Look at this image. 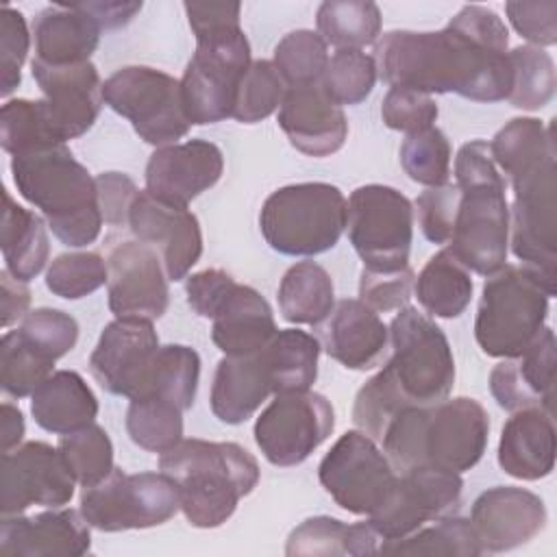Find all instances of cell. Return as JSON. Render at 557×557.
<instances>
[{
  "label": "cell",
  "instance_id": "cell-1",
  "mask_svg": "<svg viewBox=\"0 0 557 557\" xmlns=\"http://www.w3.org/2000/svg\"><path fill=\"white\" fill-rule=\"evenodd\" d=\"M507 48L505 22L487 7L466 4L442 30L385 33L374 61L389 87L498 102L507 100L513 81Z\"/></svg>",
  "mask_w": 557,
  "mask_h": 557
},
{
  "label": "cell",
  "instance_id": "cell-2",
  "mask_svg": "<svg viewBox=\"0 0 557 557\" xmlns=\"http://www.w3.org/2000/svg\"><path fill=\"white\" fill-rule=\"evenodd\" d=\"M196 37V52L181 78V98L191 124L205 126L233 117L235 96L250 59L239 26V2H183Z\"/></svg>",
  "mask_w": 557,
  "mask_h": 557
},
{
  "label": "cell",
  "instance_id": "cell-3",
  "mask_svg": "<svg viewBox=\"0 0 557 557\" xmlns=\"http://www.w3.org/2000/svg\"><path fill=\"white\" fill-rule=\"evenodd\" d=\"M490 437V416L474 398H444L433 405H407L387 424L381 444L394 470L418 466L448 472L474 468Z\"/></svg>",
  "mask_w": 557,
  "mask_h": 557
},
{
  "label": "cell",
  "instance_id": "cell-4",
  "mask_svg": "<svg viewBox=\"0 0 557 557\" xmlns=\"http://www.w3.org/2000/svg\"><path fill=\"white\" fill-rule=\"evenodd\" d=\"M457 211L448 250L481 276L498 272L509 252V207L505 178L498 172L490 141H466L455 157Z\"/></svg>",
  "mask_w": 557,
  "mask_h": 557
},
{
  "label": "cell",
  "instance_id": "cell-5",
  "mask_svg": "<svg viewBox=\"0 0 557 557\" xmlns=\"http://www.w3.org/2000/svg\"><path fill=\"white\" fill-rule=\"evenodd\" d=\"M178 487L181 511L196 529L222 527L261 476L257 459L235 442L181 440L159 457Z\"/></svg>",
  "mask_w": 557,
  "mask_h": 557
},
{
  "label": "cell",
  "instance_id": "cell-6",
  "mask_svg": "<svg viewBox=\"0 0 557 557\" xmlns=\"http://www.w3.org/2000/svg\"><path fill=\"white\" fill-rule=\"evenodd\" d=\"M11 174L20 196L41 211L61 244L81 248L98 239L104 218L96 178L65 144L11 157Z\"/></svg>",
  "mask_w": 557,
  "mask_h": 557
},
{
  "label": "cell",
  "instance_id": "cell-7",
  "mask_svg": "<svg viewBox=\"0 0 557 557\" xmlns=\"http://www.w3.org/2000/svg\"><path fill=\"white\" fill-rule=\"evenodd\" d=\"M553 296L537 272L505 263L485 278L481 289L474 320L479 348L496 359L524 352L544 331Z\"/></svg>",
  "mask_w": 557,
  "mask_h": 557
},
{
  "label": "cell",
  "instance_id": "cell-8",
  "mask_svg": "<svg viewBox=\"0 0 557 557\" xmlns=\"http://www.w3.org/2000/svg\"><path fill=\"white\" fill-rule=\"evenodd\" d=\"M265 244L289 257L331 250L346 228V198L331 183H294L272 191L259 213Z\"/></svg>",
  "mask_w": 557,
  "mask_h": 557
},
{
  "label": "cell",
  "instance_id": "cell-9",
  "mask_svg": "<svg viewBox=\"0 0 557 557\" xmlns=\"http://www.w3.org/2000/svg\"><path fill=\"white\" fill-rule=\"evenodd\" d=\"M185 294L194 313L213 322L211 339L228 357L261 352L278 331L270 302L226 270L207 268L191 274Z\"/></svg>",
  "mask_w": 557,
  "mask_h": 557
},
{
  "label": "cell",
  "instance_id": "cell-10",
  "mask_svg": "<svg viewBox=\"0 0 557 557\" xmlns=\"http://www.w3.org/2000/svg\"><path fill=\"white\" fill-rule=\"evenodd\" d=\"M387 368L411 405L448 398L455 385V357L444 331L416 307H403L389 322Z\"/></svg>",
  "mask_w": 557,
  "mask_h": 557
},
{
  "label": "cell",
  "instance_id": "cell-11",
  "mask_svg": "<svg viewBox=\"0 0 557 557\" xmlns=\"http://www.w3.org/2000/svg\"><path fill=\"white\" fill-rule=\"evenodd\" d=\"M178 509V487L165 472L126 474L113 468L107 479L81 492L83 518L104 533L159 527Z\"/></svg>",
  "mask_w": 557,
  "mask_h": 557
},
{
  "label": "cell",
  "instance_id": "cell-12",
  "mask_svg": "<svg viewBox=\"0 0 557 557\" xmlns=\"http://www.w3.org/2000/svg\"><path fill=\"white\" fill-rule=\"evenodd\" d=\"M109 109L126 117L150 146L178 144L191 128L181 98V81L148 65H126L102 83Z\"/></svg>",
  "mask_w": 557,
  "mask_h": 557
},
{
  "label": "cell",
  "instance_id": "cell-13",
  "mask_svg": "<svg viewBox=\"0 0 557 557\" xmlns=\"http://www.w3.org/2000/svg\"><path fill=\"white\" fill-rule=\"evenodd\" d=\"M348 239L363 268L392 272L409 265L413 205L387 185H361L346 200Z\"/></svg>",
  "mask_w": 557,
  "mask_h": 557
},
{
  "label": "cell",
  "instance_id": "cell-14",
  "mask_svg": "<svg viewBox=\"0 0 557 557\" xmlns=\"http://www.w3.org/2000/svg\"><path fill=\"white\" fill-rule=\"evenodd\" d=\"M513 207L509 209V244L520 265L540 274L555 294L557 265V163L555 157L509 178Z\"/></svg>",
  "mask_w": 557,
  "mask_h": 557
},
{
  "label": "cell",
  "instance_id": "cell-15",
  "mask_svg": "<svg viewBox=\"0 0 557 557\" xmlns=\"http://www.w3.org/2000/svg\"><path fill=\"white\" fill-rule=\"evenodd\" d=\"M335 429V411L318 392L274 394L255 422V442L272 466L302 463Z\"/></svg>",
  "mask_w": 557,
  "mask_h": 557
},
{
  "label": "cell",
  "instance_id": "cell-16",
  "mask_svg": "<svg viewBox=\"0 0 557 557\" xmlns=\"http://www.w3.org/2000/svg\"><path fill=\"white\" fill-rule=\"evenodd\" d=\"M318 479L337 507L370 516L396 483L394 466L363 431H346L318 466Z\"/></svg>",
  "mask_w": 557,
  "mask_h": 557
},
{
  "label": "cell",
  "instance_id": "cell-17",
  "mask_svg": "<svg viewBox=\"0 0 557 557\" xmlns=\"http://www.w3.org/2000/svg\"><path fill=\"white\" fill-rule=\"evenodd\" d=\"M463 481L457 472L418 466L400 472L387 498L368 516L381 544L403 540L422 524L448 516L461 498ZM381 548V546H379Z\"/></svg>",
  "mask_w": 557,
  "mask_h": 557
},
{
  "label": "cell",
  "instance_id": "cell-18",
  "mask_svg": "<svg viewBox=\"0 0 557 557\" xmlns=\"http://www.w3.org/2000/svg\"><path fill=\"white\" fill-rule=\"evenodd\" d=\"M74 483L59 448L46 442H24L2 453L0 511L13 516L30 505L65 507L74 496Z\"/></svg>",
  "mask_w": 557,
  "mask_h": 557
},
{
  "label": "cell",
  "instance_id": "cell-19",
  "mask_svg": "<svg viewBox=\"0 0 557 557\" xmlns=\"http://www.w3.org/2000/svg\"><path fill=\"white\" fill-rule=\"evenodd\" d=\"M157 350L159 335L150 320L115 318L89 355V372L104 392L131 400L141 394Z\"/></svg>",
  "mask_w": 557,
  "mask_h": 557
},
{
  "label": "cell",
  "instance_id": "cell-20",
  "mask_svg": "<svg viewBox=\"0 0 557 557\" xmlns=\"http://www.w3.org/2000/svg\"><path fill=\"white\" fill-rule=\"evenodd\" d=\"M107 296L115 318L159 320L170 305L168 274L159 252L137 239L120 242L107 257Z\"/></svg>",
  "mask_w": 557,
  "mask_h": 557
},
{
  "label": "cell",
  "instance_id": "cell-21",
  "mask_svg": "<svg viewBox=\"0 0 557 557\" xmlns=\"http://www.w3.org/2000/svg\"><path fill=\"white\" fill-rule=\"evenodd\" d=\"M137 242L152 246L165 268L168 281H183L202 255V231L187 207H176L137 191L126 220Z\"/></svg>",
  "mask_w": 557,
  "mask_h": 557
},
{
  "label": "cell",
  "instance_id": "cell-22",
  "mask_svg": "<svg viewBox=\"0 0 557 557\" xmlns=\"http://www.w3.org/2000/svg\"><path fill=\"white\" fill-rule=\"evenodd\" d=\"M33 78L44 91L46 111L52 131L61 144L85 135L98 120L102 98V81L91 61L74 65H48L30 61Z\"/></svg>",
  "mask_w": 557,
  "mask_h": 557
},
{
  "label": "cell",
  "instance_id": "cell-23",
  "mask_svg": "<svg viewBox=\"0 0 557 557\" xmlns=\"http://www.w3.org/2000/svg\"><path fill=\"white\" fill-rule=\"evenodd\" d=\"M224 172L222 150L207 139H187L157 148L146 163V191L154 198L187 207L211 189Z\"/></svg>",
  "mask_w": 557,
  "mask_h": 557
},
{
  "label": "cell",
  "instance_id": "cell-24",
  "mask_svg": "<svg viewBox=\"0 0 557 557\" xmlns=\"http://www.w3.org/2000/svg\"><path fill=\"white\" fill-rule=\"evenodd\" d=\"M470 524L483 553L513 550L546 527V505L524 487L496 485L476 496Z\"/></svg>",
  "mask_w": 557,
  "mask_h": 557
},
{
  "label": "cell",
  "instance_id": "cell-25",
  "mask_svg": "<svg viewBox=\"0 0 557 557\" xmlns=\"http://www.w3.org/2000/svg\"><path fill=\"white\" fill-rule=\"evenodd\" d=\"M91 548L89 522L70 507H50L35 516H2L0 555L81 557Z\"/></svg>",
  "mask_w": 557,
  "mask_h": 557
},
{
  "label": "cell",
  "instance_id": "cell-26",
  "mask_svg": "<svg viewBox=\"0 0 557 557\" xmlns=\"http://www.w3.org/2000/svg\"><path fill=\"white\" fill-rule=\"evenodd\" d=\"M555 368L557 344L555 331L544 326L540 337L518 357L505 359L490 372V392L498 407L518 411L540 407L555 409Z\"/></svg>",
  "mask_w": 557,
  "mask_h": 557
},
{
  "label": "cell",
  "instance_id": "cell-27",
  "mask_svg": "<svg viewBox=\"0 0 557 557\" xmlns=\"http://www.w3.org/2000/svg\"><path fill=\"white\" fill-rule=\"evenodd\" d=\"M278 126L289 144L309 157L337 152L348 137V120L320 85L289 87L278 107Z\"/></svg>",
  "mask_w": 557,
  "mask_h": 557
},
{
  "label": "cell",
  "instance_id": "cell-28",
  "mask_svg": "<svg viewBox=\"0 0 557 557\" xmlns=\"http://www.w3.org/2000/svg\"><path fill=\"white\" fill-rule=\"evenodd\" d=\"M320 331L326 355L348 370L376 368L389 342V329L381 315L359 298L339 300Z\"/></svg>",
  "mask_w": 557,
  "mask_h": 557
},
{
  "label": "cell",
  "instance_id": "cell-29",
  "mask_svg": "<svg viewBox=\"0 0 557 557\" xmlns=\"http://www.w3.org/2000/svg\"><path fill=\"white\" fill-rule=\"evenodd\" d=\"M498 466L520 481H537L555 468L553 413L540 407L511 411L498 442Z\"/></svg>",
  "mask_w": 557,
  "mask_h": 557
},
{
  "label": "cell",
  "instance_id": "cell-30",
  "mask_svg": "<svg viewBox=\"0 0 557 557\" xmlns=\"http://www.w3.org/2000/svg\"><path fill=\"white\" fill-rule=\"evenodd\" d=\"M100 30L76 4H50L33 20L35 59L48 65L85 63L100 44Z\"/></svg>",
  "mask_w": 557,
  "mask_h": 557
},
{
  "label": "cell",
  "instance_id": "cell-31",
  "mask_svg": "<svg viewBox=\"0 0 557 557\" xmlns=\"http://www.w3.org/2000/svg\"><path fill=\"white\" fill-rule=\"evenodd\" d=\"M272 394L270 376L261 352L228 357L224 355L211 383V411L224 424H242Z\"/></svg>",
  "mask_w": 557,
  "mask_h": 557
},
{
  "label": "cell",
  "instance_id": "cell-32",
  "mask_svg": "<svg viewBox=\"0 0 557 557\" xmlns=\"http://www.w3.org/2000/svg\"><path fill=\"white\" fill-rule=\"evenodd\" d=\"M30 413L44 431L65 435L96 420L98 398L78 372L57 370L30 394Z\"/></svg>",
  "mask_w": 557,
  "mask_h": 557
},
{
  "label": "cell",
  "instance_id": "cell-33",
  "mask_svg": "<svg viewBox=\"0 0 557 557\" xmlns=\"http://www.w3.org/2000/svg\"><path fill=\"white\" fill-rule=\"evenodd\" d=\"M4 209L0 226V248L4 270L17 281H33L46 265L50 242L44 220L24 207H20L4 189Z\"/></svg>",
  "mask_w": 557,
  "mask_h": 557
},
{
  "label": "cell",
  "instance_id": "cell-34",
  "mask_svg": "<svg viewBox=\"0 0 557 557\" xmlns=\"http://www.w3.org/2000/svg\"><path fill=\"white\" fill-rule=\"evenodd\" d=\"M381 537L368 520L346 524L331 516H313L300 522L287 537L285 553L292 557L300 555H374L379 553Z\"/></svg>",
  "mask_w": 557,
  "mask_h": 557
},
{
  "label": "cell",
  "instance_id": "cell-35",
  "mask_svg": "<svg viewBox=\"0 0 557 557\" xmlns=\"http://www.w3.org/2000/svg\"><path fill=\"white\" fill-rule=\"evenodd\" d=\"M470 270L448 250L435 252L413 281V294L422 309L433 318H459L472 298Z\"/></svg>",
  "mask_w": 557,
  "mask_h": 557
},
{
  "label": "cell",
  "instance_id": "cell-36",
  "mask_svg": "<svg viewBox=\"0 0 557 557\" xmlns=\"http://www.w3.org/2000/svg\"><path fill=\"white\" fill-rule=\"evenodd\" d=\"M322 344L307 331L283 329L261 350L272 394L307 392L318 379Z\"/></svg>",
  "mask_w": 557,
  "mask_h": 557
},
{
  "label": "cell",
  "instance_id": "cell-37",
  "mask_svg": "<svg viewBox=\"0 0 557 557\" xmlns=\"http://www.w3.org/2000/svg\"><path fill=\"white\" fill-rule=\"evenodd\" d=\"M333 307V278L320 263L298 261L283 274L278 285V309L287 322L320 326Z\"/></svg>",
  "mask_w": 557,
  "mask_h": 557
},
{
  "label": "cell",
  "instance_id": "cell-38",
  "mask_svg": "<svg viewBox=\"0 0 557 557\" xmlns=\"http://www.w3.org/2000/svg\"><path fill=\"white\" fill-rule=\"evenodd\" d=\"M490 152L496 168H500L509 181L522 170L555 157L553 124L546 126L537 117H513L494 135Z\"/></svg>",
  "mask_w": 557,
  "mask_h": 557
},
{
  "label": "cell",
  "instance_id": "cell-39",
  "mask_svg": "<svg viewBox=\"0 0 557 557\" xmlns=\"http://www.w3.org/2000/svg\"><path fill=\"white\" fill-rule=\"evenodd\" d=\"M318 35L335 50H361L381 33V9L368 0H326L315 13Z\"/></svg>",
  "mask_w": 557,
  "mask_h": 557
},
{
  "label": "cell",
  "instance_id": "cell-40",
  "mask_svg": "<svg viewBox=\"0 0 557 557\" xmlns=\"http://www.w3.org/2000/svg\"><path fill=\"white\" fill-rule=\"evenodd\" d=\"M198 379H200V357L191 346H183V344L159 346L152 368L148 372L146 385L139 396H157L187 411L196 400Z\"/></svg>",
  "mask_w": 557,
  "mask_h": 557
},
{
  "label": "cell",
  "instance_id": "cell-41",
  "mask_svg": "<svg viewBox=\"0 0 557 557\" xmlns=\"http://www.w3.org/2000/svg\"><path fill=\"white\" fill-rule=\"evenodd\" d=\"M381 555H442V557H476L483 553L470 518L442 516L433 527H420L403 540L385 542Z\"/></svg>",
  "mask_w": 557,
  "mask_h": 557
},
{
  "label": "cell",
  "instance_id": "cell-42",
  "mask_svg": "<svg viewBox=\"0 0 557 557\" xmlns=\"http://www.w3.org/2000/svg\"><path fill=\"white\" fill-rule=\"evenodd\" d=\"M126 431L139 448L163 455L183 440V409L157 396L133 398L126 409Z\"/></svg>",
  "mask_w": 557,
  "mask_h": 557
},
{
  "label": "cell",
  "instance_id": "cell-43",
  "mask_svg": "<svg viewBox=\"0 0 557 557\" xmlns=\"http://www.w3.org/2000/svg\"><path fill=\"white\" fill-rule=\"evenodd\" d=\"M511 63V91L507 96L509 104L522 111H537L550 102L557 76L555 63L544 48L537 46H516L509 52Z\"/></svg>",
  "mask_w": 557,
  "mask_h": 557
},
{
  "label": "cell",
  "instance_id": "cell-44",
  "mask_svg": "<svg viewBox=\"0 0 557 557\" xmlns=\"http://www.w3.org/2000/svg\"><path fill=\"white\" fill-rule=\"evenodd\" d=\"M0 144L11 157L26 154L52 144H61L52 131L46 102L13 98L0 111Z\"/></svg>",
  "mask_w": 557,
  "mask_h": 557
},
{
  "label": "cell",
  "instance_id": "cell-45",
  "mask_svg": "<svg viewBox=\"0 0 557 557\" xmlns=\"http://www.w3.org/2000/svg\"><path fill=\"white\" fill-rule=\"evenodd\" d=\"M57 448L81 487L100 483L115 468L111 437L96 422L61 435Z\"/></svg>",
  "mask_w": 557,
  "mask_h": 557
},
{
  "label": "cell",
  "instance_id": "cell-46",
  "mask_svg": "<svg viewBox=\"0 0 557 557\" xmlns=\"http://www.w3.org/2000/svg\"><path fill=\"white\" fill-rule=\"evenodd\" d=\"M54 361L33 348L20 331H7L0 339V383L13 398L30 396L50 374Z\"/></svg>",
  "mask_w": 557,
  "mask_h": 557
},
{
  "label": "cell",
  "instance_id": "cell-47",
  "mask_svg": "<svg viewBox=\"0 0 557 557\" xmlns=\"http://www.w3.org/2000/svg\"><path fill=\"white\" fill-rule=\"evenodd\" d=\"M329 46L315 30L298 28L274 46L272 63L289 87L320 85L329 65Z\"/></svg>",
  "mask_w": 557,
  "mask_h": 557
},
{
  "label": "cell",
  "instance_id": "cell-48",
  "mask_svg": "<svg viewBox=\"0 0 557 557\" xmlns=\"http://www.w3.org/2000/svg\"><path fill=\"white\" fill-rule=\"evenodd\" d=\"M289 85L268 59L252 61L239 81L233 117L242 124H257L270 117L283 102Z\"/></svg>",
  "mask_w": 557,
  "mask_h": 557
},
{
  "label": "cell",
  "instance_id": "cell-49",
  "mask_svg": "<svg viewBox=\"0 0 557 557\" xmlns=\"http://www.w3.org/2000/svg\"><path fill=\"white\" fill-rule=\"evenodd\" d=\"M379 78L376 61L363 50H335L320 81L322 91L337 104L363 102Z\"/></svg>",
  "mask_w": 557,
  "mask_h": 557
},
{
  "label": "cell",
  "instance_id": "cell-50",
  "mask_svg": "<svg viewBox=\"0 0 557 557\" xmlns=\"http://www.w3.org/2000/svg\"><path fill=\"white\" fill-rule=\"evenodd\" d=\"M407 405L411 403L400 392L389 368L383 366L381 372L359 387L352 405V422L374 442H381L389 420Z\"/></svg>",
  "mask_w": 557,
  "mask_h": 557
},
{
  "label": "cell",
  "instance_id": "cell-51",
  "mask_svg": "<svg viewBox=\"0 0 557 557\" xmlns=\"http://www.w3.org/2000/svg\"><path fill=\"white\" fill-rule=\"evenodd\" d=\"M400 165L420 185H446L450 176V144L446 135L437 126L407 135L400 144Z\"/></svg>",
  "mask_w": 557,
  "mask_h": 557
},
{
  "label": "cell",
  "instance_id": "cell-52",
  "mask_svg": "<svg viewBox=\"0 0 557 557\" xmlns=\"http://www.w3.org/2000/svg\"><path fill=\"white\" fill-rule=\"evenodd\" d=\"M109 278L107 261L98 252H63L46 272V287L65 300H78L100 289Z\"/></svg>",
  "mask_w": 557,
  "mask_h": 557
},
{
  "label": "cell",
  "instance_id": "cell-53",
  "mask_svg": "<svg viewBox=\"0 0 557 557\" xmlns=\"http://www.w3.org/2000/svg\"><path fill=\"white\" fill-rule=\"evenodd\" d=\"M17 331L33 348L52 361L65 357L78 342V322L70 313L52 307L28 311Z\"/></svg>",
  "mask_w": 557,
  "mask_h": 557
},
{
  "label": "cell",
  "instance_id": "cell-54",
  "mask_svg": "<svg viewBox=\"0 0 557 557\" xmlns=\"http://www.w3.org/2000/svg\"><path fill=\"white\" fill-rule=\"evenodd\" d=\"M437 113L440 109L429 94L407 87H389L381 104L383 124L407 135L431 128L437 120Z\"/></svg>",
  "mask_w": 557,
  "mask_h": 557
},
{
  "label": "cell",
  "instance_id": "cell-55",
  "mask_svg": "<svg viewBox=\"0 0 557 557\" xmlns=\"http://www.w3.org/2000/svg\"><path fill=\"white\" fill-rule=\"evenodd\" d=\"M30 35L24 15L4 4L0 9V94L7 98L22 81V65L26 61Z\"/></svg>",
  "mask_w": 557,
  "mask_h": 557
},
{
  "label": "cell",
  "instance_id": "cell-56",
  "mask_svg": "<svg viewBox=\"0 0 557 557\" xmlns=\"http://www.w3.org/2000/svg\"><path fill=\"white\" fill-rule=\"evenodd\" d=\"M413 281L416 274L409 265L392 272L363 268L359 276V300L366 302L376 313L398 311L409 305Z\"/></svg>",
  "mask_w": 557,
  "mask_h": 557
},
{
  "label": "cell",
  "instance_id": "cell-57",
  "mask_svg": "<svg viewBox=\"0 0 557 557\" xmlns=\"http://www.w3.org/2000/svg\"><path fill=\"white\" fill-rule=\"evenodd\" d=\"M459 189L455 183L429 187L416 198L418 224L424 237L433 244H448L453 235V222L457 211Z\"/></svg>",
  "mask_w": 557,
  "mask_h": 557
},
{
  "label": "cell",
  "instance_id": "cell-58",
  "mask_svg": "<svg viewBox=\"0 0 557 557\" xmlns=\"http://www.w3.org/2000/svg\"><path fill=\"white\" fill-rule=\"evenodd\" d=\"M507 20L516 28L520 37L529 41V46L546 48L557 44V2H507L505 4Z\"/></svg>",
  "mask_w": 557,
  "mask_h": 557
},
{
  "label": "cell",
  "instance_id": "cell-59",
  "mask_svg": "<svg viewBox=\"0 0 557 557\" xmlns=\"http://www.w3.org/2000/svg\"><path fill=\"white\" fill-rule=\"evenodd\" d=\"M96 189L104 222L111 226L126 224L131 202L139 191L133 178L122 172H102L96 176Z\"/></svg>",
  "mask_w": 557,
  "mask_h": 557
},
{
  "label": "cell",
  "instance_id": "cell-60",
  "mask_svg": "<svg viewBox=\"0 0 557 557\" xmlns=\"http://www.w3.org/2000/svg\"><path fill=\"white\" fill-rule=\"evenodd\" d=\"M0 287H2V326H11L15 320L24 318L30 305V289L24 281H17L7 270L0 272Z\"/></svg>",
  "mask_w": 557,
  "mask_h": 557
},
{
  "label": "cell",
  "instance_id": "cell-61",
  "mask_svg": "<svg viewBox=\"0 0 557 557\" xmlns=\"http://www.w3.org/2000/svg\"><path fill=\"white\" fill-rule=\"evenodd\" d=\"M81 11L91 15L100 28L126 26L139 11L141 2H74Z\"/></svg>",
  "mask_w": 557,
  "mask_h": 557
},
{
  "label": "cell",
  "instance_id": "cell-62",
  "mask_svg": "<svg viewBox=\"0 0 557 557\" xmlns=\"http://www.w3.org/2000/svg\"><path fill=\"white\" fill-rule=\"evenodd\" d=\"M24 431H26V424H24L22 409L11 405V403H2V426H0L2 453H9V450L17 448L22 444Z\"/></svg>",
  "mask_w": 557,
  "mask_h": 557
}]
</instances>
